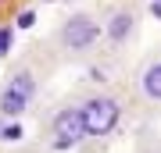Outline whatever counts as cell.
I'll return each instance as SVG.
<instances>
[{"mask_svg": "<svg viewBox=\"0 0 161 153\" xmlns=\"http://www.w3.org/2000/svg\"><path fill=\"white\" fill-rule=\"evenodd\" d=\"M154 54H161V43H158V50H154Z\"/></svg>", "mask_w": 161, "mask_h": 153, "instance_id": "cell-7", "label": "cell"}, {"mask_svg": "<svg viewBox=\"0 0 161 153\" xmlns=\"http://www.w3.org/2000/svg\"><path fill=\"white\" fill-rule=\"evenodd\" d=\"M75 96H79V110H82L90 142L111 139L129 114V96L115 85H90V89H79Z\"/></svg>", "mask_w": 161, "mask_h": 153, "instance_id": "cell-4", "label": "cell"}, {"mask_svg": "<svg viewBox=\"0 0 161 153\" xmlns=\"http://www.w3.org/2000/svg\"><path fill=\"white\" fill-rule=\"evenodd\" d=\"M36 139H40V146L50 150V153H75V150H82L90 142L75 93H64V96H58L54 103L40 107Z\"/></svg>", "mask_w": 161, "mask_h": 153, "instance_id": "cell-3", "label": "cell"}, {"mask_svg": "<svg viewBox=\"0 0 161 153\" xmlns=\"http://www.w3.org/2000/svg\"><path fill=\"white\" fill-rule=\"evenodd\" d=\"M58 68L61 61L54 57L47 39H36L18 50L0 75V121H22L25 114H32Z\"/></svg>", "mask_w": 161, "mask_h": 153, "instance_id": "cell-1", "label": "cell"}, {"mask_svg": "<svg viewBox=\"0 0 161 153\" xmlns=\"http://www.w3.org/2000/svg\"><path fill=\"white\" fill-rule=\"evenodd\" d=\"M129 107L140 118L161 114V54H147L129 79Z\"/></svg>", "mask_w": 161, "mask_h": 153, "instance_id": "cell-6", "label": "cell"}, {"mask_svg": "<svg viewBox=\"0 0 161 153\" xmlns=\"http://www.w3.org/2000/svg\"><path fill=\"white\" fill-rule=\"evenodd\" d=\"M43 4H50V0H43Z\"/></svg>", "mask_w": 161, "mask_h": 153, "instance_id": "cell-8", "label": "cell"}, {"mask_svg": "<svg viewBox=\"0 0 161 153\" xmlns=\"http://www.w3.org/2000/svg\"><path fill=\"white\" fill-rule=\"evenodd\" d=\"M54 57L64 64H90L104 50V14L100 7H72L47 32Z\"/></svg>", "mask_w": 161, "mask_h": 153, "instance_id": "cell-2", "label": "cell"}, {"mask_svg": "<svg viewBox=\"0 0 161 153\" xmlns=\"http://www.w3.org/2000/svg\"><path fill=\"white\" fill-rule=\"evenodd\" d=\"M104 14V50L100 57H125L132 46L140 43L143 32V0H111L108 7H100Z\"/></svg>", "mask_w": 161, "mask_h": 153, "instance_id": "cell-5", "label": "cell"}]
</instances>
